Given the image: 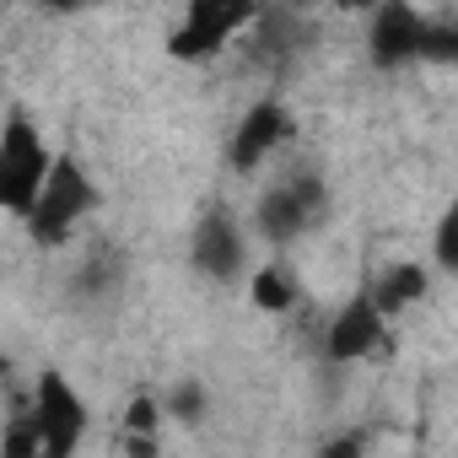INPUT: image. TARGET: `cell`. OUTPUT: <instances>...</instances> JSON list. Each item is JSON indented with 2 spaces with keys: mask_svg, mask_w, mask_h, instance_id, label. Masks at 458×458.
Instances as JSON below:
<instances>
[{
  "mask_svg": "<svg viewBox=\"0 0 458 458\" xmlns=\"http://www.w3.org/2000/svg\"><path fill=\"white\" fill-rule=\"evenodd\" d=\"M367 49L383 71L399 65H453L458 60V33L442 22H426L410 0H377L367 12Z\"/></svg>",
  "mask_w": 458,
  "mask_h": 458,
  "instance_id": "obj_1",
  "label": "cell"
},
{
  "mask_svg": "<svg viewBox=\"0 0 458 458\" xmlns=\"http://www.w3.org/2000/svg\"><path fill=\"white\" fill-rule=\"evenodd\" d=\"M92 210H98V183H92V173H87L76 157H55V167H49L38 199H33L28 216H22V226H28V238H33L38 249H60V243H71V238L81 233V221H87Z\"/></svg>",
  "mask_w": 458,
  "mask_h": 458,
  "instance_id": "obj_2",
  "label": "cell"
},
{
  "mask_svg": "<svg viewBox=\"0 0 458 458\" xmlns=\"http://www.w3.org/2000/svg\"><path fill=\"white\" fill-rule=\"evenodd\" d=\"M49 167H55V151H49L44 130L22 108H12L6 124H0V210L22 221L28 205L38 199Z\"/></svg>",
  "mask_w": 458,
  "mask_h": 458,
  "instance_id": "obj_3",
  "label": "cell"
},
{
  "mask_svg": "<svg viewBox=\"0 0 458 458\" xmlns=\"http://www.w3.org/2000/svg\"><path fill=\"white\" fill-rule=\"evenodd\" d=\"M329 221V183L318 173H292L281 178L276 189H265L259 210H254V226L265 243H297L308 233Z\"/></svg>",
  "mask_w": 458,
  "mask_h": 458,
  "instance_id": "obj_4",
  "label": "cell"
},
{
  "mask_svg": "<svg viewBox=\"0 0 458 458\" xmlns=\"http://www.w3.org/2000/svg\"><path fill=\"white\" fill-rule=\"evenodd\" d=\"M254 17H259V0H189L178 28H173V38H167V55L183 60V65H205Z\"/></svg>",
  "mask_w": 458,
  "mask_h": 458,
  "instance_id": "obj_5",
  "label": "cell"
},
{
  "mask_svg": "<svg viewBox=\"0 0 458 458\" xmlns=\"http://www.w3.org/2000/svg\"><path fill=\"white\" fill-rule=\"evenodd\" d=\"M28 410L38 415V431H44V453L49 458H65V453H76L81 447V437H87V399H81V388L65 377V372H55V367H44L38 372V383H33V394H28Z\"/></svg>",
  "mask_w": 458,
  "mask_h": 458,
  "instance_id": "obj_6",
  "label": "cell"
},
{
  "mask_svg": "<svg viewBox=\"0 0 458 458\" xmlns=\"http://www.w3.org/2000/svg\"><path fill=\"white\" fill-rule=\"evenodd\" d=\"M189 259L199 276L210 281H238L249 270V238H243V226L233 221V210H205L194 221V238H189Z\"/></svg>",
  "mask_w": 458,
  "mask_h": 458,
  "instance_id": "obj_7",
  "label": "cell"
},
{
  "mask_svg": "<svg viewBox=\"0 0 458 458\" xmlns=\"http://www.w3.org/2000/svg\"><path fill=\"white\" fill-rule=\"evenodd\" d=\"M383 313H377V302L367 297V286L356 292V297H345L340 302V313L329 318V329H324V356L335 361V367H356V361H367L377 345H383Z\"/></svg>",
  "mask_w": 458,
  "mask_h": 458,
  "instance_id": "obj_8",
  "label": "cell"
},
{
  "mask_svg": "<svg viewBox=\"0 0 458 458\" xmlns=\"http://www.w3.org/2000/svg\"><path fill=\"white\" fill-rule=\"evenodd\" d=\"M292 135H297V119H292V108L286 103H276V98H265V103H254L249 114H243V124L233 130V167L238 173H254V167H265L281 146H292Z\"/></svg>",
  "mask_w": 458,
  "mask_h": 458,
  "instance_id": "obj_9",
  "label": "cell"
},
{
  "mask_svg": "<svg viewBox=\"0 0 458 458\" xmlns=\"http://www.w3.org/2000/svg\"><path fill=\"white\" fill-rule=\"evenodd\" d=\"M431 292V270L420 265V259H399V265H388V270H377L372 281H367V297L377 302V313L383 318H394V313H404L410 302H420Z\"/></svg>",
  "mask_w": 458,
  "mask_h": 458,
  "instance_id": "obj_10",
  "label": "cell"
},
{
  "mask_svg": "<svg viewBox=\"0 0 458 458\" xmlns=\"http://www.w3.org/2000/svg\"><path fill=\"white\" fill-rule=\"evenodd\" d=\"M249 297H254V308H259V313L286 318V313L302 302V276H297L292 265H265V270H254V276H249Z\"/></svg>",
  "mask_w": 458,
  "mask_h": 458,
  "instance_id": "obj_11",
  "label": "cell"
},
{
  "mask_svg": "<svg viewBox=\"0 0 458 458\" xmlns=\"http://www.w3.org/2000/svg\"><path fill=\"white\" fill-rule=\"evenodd\" d=\"M0 453L6 458H33L44 453V431H38V415L22 404L17 415H6V426H0Z\"/></svg>",
  "mask_w": 458,
  "mask_h": 458,
  "instance_id": "obj_12",
  "label": "cell"
},
{
  "mask_svg": "<svg viewBox=\"0 0 458 458\" xmlns=\"http://www.w3.org/2000/svg\"><path fill=\"white\" fill-rule=\"evenodd\" d=\"M431 259H437L442 276H458V205H447L442 221H437V233H431Z\"/></svg>",
  "mask_w": 458,
  "mask_h": 458,
  "instance_id": "obj_13",
  "label": "cell"
},
{
  "mask_svg": "<svg viewBox=\"0 0 458 458\" xmlns=\"http://www.w3.org/2000/svg\"><path fill=\"white\" fill-rule=\"evenodd\" d=\"M205 383H194V377H183L167 399H162V415H173V420H183V426H194L199 415H205Z\"/></svg>",
  "mask_w": 458,
  "mask_h": 458,
  "instance_id": "obj_14",
  "label": "cell"
},
{
  "mask_svg": "<svg viewBox=\"0 0 458 458\" xmlns=\"http://www.w3.org/2000/svg\"><path fill=\"white\" fill-rule=\"evenodd\" d=\"M157 426H162V399H157V394H140V399H130L124 431H130V437H157Z\"/></svg>",
  "mask_w": 458,
  "mask_h": 458,
  "instance_id": "obj_15",
  "label": "cell"
},
{
  "mask_svg": "<svg viewBox=\"0 0 458 458\" xmlns=\"http://www.w3.org/2000/svg\"><path fill=\"white\" fill-rule=\"evenodd\" d=\"M38 6H44V12H60V17H71V12H87L92 0H38Z\"/></svg>",
  "mask_w": 458,
  "mask_h": 458,
  "instance_id": "obj_16",
  "label": "cell"
},
{
  "mask_svg": "<svg viewBox=\"0 0 458 458\" xmlns=\"http://www.w3.org/2000/svg\"><path fill=\"white\" fill-rule=\"evenodd\" d=\"M335 6H340V12H356V17H367V12L377 6V0H335Z\"/></svg>",
  "mask_w": 458,
  "mask_h": 458,
  "instance_id": "obj_17",
  "label": "cell"
},
{
  "mask_svg": "<svg viewBox=\"0 0 458 458\" xmlns=\"http://www.w3.org/2000/svg\"><path fill=\"white\" fill-rule=\"evenodd\" d=\"M6 377H12V356H6V351H0V383H6Z\"/></svg>",
  "mask_w": 458,
  "mask_h": 458,
  "instance_id": "obj_18",
  "label": "cell"
}]
</instances>
